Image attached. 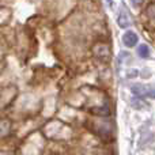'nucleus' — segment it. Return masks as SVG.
Returning <instances> with one entry per match:
<instances>
[{"instance_id": "f257e3e1", "label": "nucleus", "mask_w": 155, "mask_h": 155, "mask_svg": "<svg viewBox=\"0 0 155 155\" xmlns=\"http://www.w3.org/2000/svg\"><path fill=\"white\" fill-rule=\"evenodd\" d=\"M131 91L135 97H148V98H155V88H150L143 84H135L131 87Z\"/></svg>"}, {"instance_id": "f03ea898", "label": "nucleus", "mask_w": 155, "mask_h": 155, "mask_svg": "<svg viewBox=\"0 0 155 155\" xmlns=\"http://www.w3.org/2000/svg\"><path fill=\"white\" fill-rule=\"evenodd\" d=\"M117 25L121 29H128L131 26V19H129V14L127 12L125 8H120L117 15Z\"/></svg>"}, {"instance_id": "7ed1b4c3", "label": "nucleus", "mask_w": 155, "mask_h": 155, "mask_svg": "<svg viewBox=\"0 0 155 155\" xmlns=\"http://www.w3.org/2000/svg\"><path fill=\"white\" fill-rule=\"evenodd\" d=\"M137 41H139V38H137L136 33L131 31V30H128V31L124 33L123 42H124V45H125L127 48H134V46L137 44Z\"/></svg>"}, {"instance_id": "20e7f679", "label": "nucleus", "mask_w": 155, "mask_h": 155, "mask_svg": "<svg viewBox=\"0 0 155 155\" xmlns=\"http://www.w3.org/2000/svg\"><path fill=\"white\" fill-rule=\"evenodd\" d=\"M10 129H11L10 121H7V120L0 121V136H5V135H8L10 134Z\"/></svg>"}, {"instance_id": "39448f33", "label": "nucleus", "mask_w": 155, "mask_h": 155, "mask_svg": "<svg viewBox=\"0 0 155 155\" xmlns=\"http://www.w3.org/2000/svg\"><path fill=\"white\" fill-rule=\"evenodd\" d=\"M137 54L140 57H143V59H147L150 56V48L147 45H144V44H142V45L137 46Z\"/></svg>"}, {"instance_id": "423d86ee", "label": "nucleus", "mask_w": 155, "mask_h": 155, "mask_svg": "<svg viewBox=\"0 0 155 155\" xmlns=\"http://www.w3.org/2000/svg\"><path fill=\"white\" fill-rule=\"evenodd\" d=\"M131 104L135 109H143V107L146 106V102L142 101V98H139V97H134V98L131 99Z\"/></svg>"}, {"instance_id": "0eeeda50", "label": "nucleus", "mask_w": 155, "mask_h": 155, "mask_svg": "<svg viewBox=\"0 0 155 155\" xmlns=\"http://www.w3.org/2000/svg\"><path fill=\"white\" fill-rule=\"evenodd\" d=\"M140 74L139 70H136V68H129V70H127L125 72V78L127 79H134V78H137Z\"/></svg>"}, {"instance_id": "6e6552de", "label": "nucleus", "mask_w": 155, "mask_h": 155, "mask_svg": "<svg viewBox=\"0 0 155 155\" xmlns=\"http://www.w3.org/2000/svg\"><path fill=\"white\" fill-rule=\"evenodd\" d=\"M151 76V74H150V71L146 68V70H143V75H142V78H144V79H147V78H150Z\"/></svg>"}, {"instance_id": "1a4fd4ad", "label": "nucleus", "mask_w": 155, "mask_h": 155, "mask_svg": "<svg viewBox=\"0 0 155 155\" xmlns=\"http://www.w3.org/2000/svg\"><path fill=\"white\" fill-rule=\"evenodd\" d=\"M106 3H107V5H109L110 8H113V0H106Z\"/></svg>"}, {"instance_id": "9d476101", "label": "nucleus", "mask_w": 155, "mask_h": 155, "mask_svg": "<svg viewBox=\"0 0 155 155\" xmlns=\"http://www.w3.org/2000/svg\"><path fill=\"white\" fill-rule=\"evenodd\" d=\"M0 155H12L11 153H4V151H2V153H0Z\"/></svg>"}]
</instances>
